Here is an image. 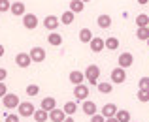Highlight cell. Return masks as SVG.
<instances>
[{
	"mask_svg": "<svg viewBox=\"0 0 149 122\" xmlns=\"http://www.w3.org/2000/svg\"><path fill=\"white\" fill-rule=\"evenodd\" d=\"M83 75H85V79L89 81V85L96 86L98 85V77H100V68L96 64H91V66H87V70L83 72Z\"/></svg>",
	"mask_w": 149,
	"mask_h": 122,
	"instance_id": "cell-1",
	"label": "cell"
},
{
	"mask_svg": "<svg viewBox=\"0 0 149 122\" xmlns=\"http://www.w3.org/2000/svg\"><path fill=\"white\" fill-rule=\"evenodd\" d=\"M2 103H4V107H6V109H17V105L21 103V100H19V96H17V94L8 92L6 96L2 98Z\"/></svg>",
	"mask_w": 149,
	"mask_h": 122,
	"instance_id": "cell-2",
	"label": "cell"
},
{
	"mask_svg": "<svg viewBox=\"0 0 149 122\" xmlns=\"http://www.w3.org/2000/svg\"><path fill=\"white\" fill-rule=\"evenodd\" d=\"M34 105L30 103V101H21V103L17 105V113H19V116H32L34 115Z\"/></svg>",
	"mask_w": 149,
	"mask_h": 122,
	"instance_id": "cell-3",
	"label": "cell"
},
{
	"mask_svg": "<svg viewBox=\"0 0 149 122\" xmlns=\"http://www.w3.org/2000/svg\"><path fill=\"white\" fill-rule=\"evenodd\" d=\"M109 77H111V83H115V85H123V83L127 81V72L117 66L115 70H111V75H109Z\"/></svg>",
	"mask_w": 149,
	"mask_h": 122,
	"instance_id": "cell-4",
	"label": "cell"
},
{
	"mask_svg": "<svg viewBox=\"0 0 149 122\" xmlns=\"http://www.w3.org/2000/svg\"><path fill=\"white\" fill-rule=\"evenodd\" d=\"M74 96L77 101H85L89 98V86L87 85H76L74 86Z\"/></svg>",
	"mask_w": 149,
	"mask_h": 122,
	"instance_id": "cell-5",
	"label": "cell"
},
{
	"mask_svg": "<svg viewBox=\"0 0 149 122\" xmlns=\"http://www.w3.org/2000/svg\"><path fill=\"white\" fill-rule=\"evenodd\" d=\"M29 57H30L32 62H44L45 60V49L44 47H32L30 53H29Z\"/></svg>",
	"mask_w": 149,
	"mask_h": 122,
	"instance_id": "cell-6",
	"label": "cell"
},
{
	"mask_svg": "<svg viewBox=\"0 0 149 122\" xmlns=\"http://www.w3.org/2000/svg\"><path fill=\"white\" fill-rule=\"evenodd\" d=\"M23 26L26 30H34L38 26V17L34 13H25L23 15Z\"/></svg>",
	"mask_w": 149,
	"mask_h": 122,
	"instance_id": "cell-7",
	"label": "cell"
},
{
	"mask_svg": "<svg viewBox=\"0 0 149 122\" xmlns=\"http://www.w3.org/2000/svg\"><path fill=\"white\" fill-rule=\"evenodd\" d=\"M132 62H134L132 53H123V54H119V58H117V64H119V68H123V70L130 68Z\"/></svg>",
	"mask_w": 149,
	"mask_h": 122,
	"instance_id": "cell-8",
	"label": "cell"
},
{
	"mask_svg": "<svg viewBox=\"0 0 149 122\" xmlns=\"http://www.w3.org/2000/svg\"><path fill=\"white\" fill-rule=\"evenodd\" d=\"M15 64H17L19 68H29V66L32 64V60H30L29 53H17L15 54Z\"/></svg>",
	"mask_w": 149,
	"mask_h": 122,
	"instance_id": "cell-9",
	"label": "cell"
},
{
	"mask_svg": "<svg viewBox=\"0 0 149 122\" xmlns=\"http://www.w3.org/2000/svg\"><path fill=\"white\" fill-rule=\"evenodd\" d=\"M58 25H61V21H58L57 15H47V17L44 19V26L47 30H51V32H53V30H57Z\"/></svg>",
	"mask_w": 149,
	"mask_h": 122,
	"instance_id": "cell-10",
	"label": "cell"
},
{
	"mask_svg": "<svg viewBox=\"0 0 149 122\" xmlns=\"http://www.w3.org/2000/svg\"><path fill=\"white\" fill-rule=\"evenodd\" d=\"M10 11L15 15V17H23V15L26 13L25 2H11V6H10Z\"/></svg>",
	"mask_w": 149,
	"mask_h": 122,
	"instance_id": "cell-11",
	"label": "cell"
},
{
	"mask_svg": "<svg viewBox=\"0 0 149 122\" xmlns=\"http://www.w3.org/2000/svg\"><path fill=\"white\" fill-rule=\"evenodd\" d=\"M55 107H57V100H55L53 96H47V98H44V100H42L40 109H44L45 113H51Z\"/></svg>",
	"mask_w": 149,
	"mask_h": 122,
	"instance_id": "cell-12",
	"label": "cell"
},
{
	"mask_svg": "<svg viewBox=\"0 0 149 122\" xmlns=\"http://www.w3.org/2000/svg\"><path fill=\"white\" fill-rule=\"evenodd\" d=\"M81 109H83V113H85V115H89V116H93V115H96V113H98L96 103H95V101H91V100H85L83 105H81Z\"/></svg>",
	"mask_w": 149,
	"mask_h": 122,
	"instance_id": "cell-13",
	"label": "cell"
},
{
	"mask_svg": "<svg viewBox=\"0 0 149 122\" xmlns=\"http://www.w3.org/2000/svg\"><path fill=\"white\" fill-rule=\"evenodd\" d=\"M115 113H117V105L115 103H106L104 107H102L100 115L104 116V119H111V116H115Z\"/></svg>",
	"mask_w": 149,
	"mask_h": 122,
	"instance_id": "cell-14",
	"label": "cell"
},
{
	"mask_svg": "<svg viewBox=\"0 0 149 122\" xmlns=\"http://www.w3.org/2000/svg\"><path fill=\"white\" fill-rule=\"evenodd\" d=\"M64 119H66L64 111H62V109H58V107H55L53 111L49 113V120L51 122H64Z\"/></svg>",
	"mask_w": 149,
	"mask_h": 122,
	"instance_id": "cell-15",
	"label": "cell"
},
{
	"mask_svg": "<svg viewBox=\"0 0 149 122\" xmlns=\"http://www.w3.org/2000/svg\"><path fill=\"white\" fill-rule=\"evenodd\" d=\"M70 83H72L74 86L76 85H83V79H85V75H83V72H77V70H74V72H70Z\"/></svg>",
	"mask_w": 149,
	"mask_h": 122,
	"instance_id": "cell-16",
	"label": "cell"
},
{
	"mask_svg": "<svg viewBox=\"0 0 149 122\" xmlns=\"http://www.w3.org/2000/svg\"><path fill=\"white\" fill-rule=\"evenodd\" d=\"M96 25L100 26L102 30H108L109 26H111V17H109V15H98V17H96Z\"/></svg>",
	"mask_w": 149,
	"mask_h": 122,
	"instance_id": "cell-17",
	"label": "cell"
},
{
	"mask_svg": "<svg viewBox=\"0 0 149 122\" xmlns=\"http://www.w3.org/2000/svg\"><path fill=\"white\" fill-rule=\"evenodd\" d=\"M89 45H91L93 53H100L102 49H106V47H104V40H102V38H93V40L89 41Z\"/></svg>",
	"mask_w": 149,
	"mask_h": 122,
	"instance_id": "cell-18",
	"label": "cell"
},
{
	"mask_svg": "<svg viewBox=\"0 0 149 122\" xmlns=\"http://www.w3.org/2000/svg\"><path fill=\"white\" fill-rule=\"evenodd\" d=\"M47 41H49V45H53V47H61L62 45V36L58 32H49Z\"/></svg>",
	"mask_w": 149,
	"mask_h": 122,
	"instance_id": "cell-19",
	"label": "cell"
},
{
	"mask_svg": "<svg viewBox=\"0 0 149 122\" xmlns=\"http://www.w3.org/2000/svg\"><path fill=\"white\" fill-rule=\"evenodd\" d=\"M62 111H64L66 116H72L74 113L77 111V101H66L64 107H62Z\"/></svg>",
	"mask_w": 149,
	"mask_h": 122,
	"instance_id": "cell-20",
	"label": "cell"
},
{
	"mask_svg": "<svg viewBox=\"0 0 149 122\" xmlns=\"http://www.w3.org/2000/svg\"><path fill=\"white\" fill-rule=\"evenodd\" d=\"M115 119H117V122H130V113L127 109H117Z\"/></svg>",
	"mask_w": 149,
	"mask_h": 122,
	"instance_id": "cell-21",
	"label": "cell"
},
{
	"mask_svg": "<svg viewBox=\"0 0 149 122\" xmlns=\"http://www.w3.org/2000/svg\"><path fill=\"white\" fill-rule=\"evenodd\" d=\"M32 116H34V120H36V122H47L49 120V113H45L44 109H36Z\"/></svg>",
	"mask_w": 149,
	"mask_h": 122,
	"instance_id": "cell-22",
	"label": "cell"
},
{
	"mask_svg": "<svg viewBox=\"0 0 149 122\" xmlns=\"http://www.w3.org/2000/svg\"><path fill=\"white\" fill-rule=\"evenodd\" d=\"M83 10H85L83 2H79V0H72V2H70V11H72V13H81Z\"/></svg>",
	"mask_w": 149,
	"mask_h": 122,
	"instance_id": "cell-23",
	"label": "cell"
},
{
	"mask_svg": "<svg viewBox=\"0 0 149 122\" xmlns=\"http://www.w3.org/2000/svg\"><path fill=\"white\" fill-rule=\"evenodd\" d=\"M74 17H76V13H72V11H64V13H62V17H58V21L62 23V25H72L74 23Z\"/></svg>",
	"mask_w": 149,
	"mask_h": 122,
	"instance_id": "cell-24",
	"label": "cell"
},
{
	"mask_svg": "<svg viewBox=\"0 0 149 122\" xmlns=\"http://www.w3.org/2000/svg\"><path fill=\"white\" fill-rule=\"evenodd\" d=\"M91 40H93V32L89 28H81L79 30V41L81 43H89Z\"/></svg>",
	"mask_w": 149,
	"mask_h": 122,
	"instance_id": "cell-25",
	"label": "cell"
},
{
	"mask_svg": "<svg viewBox=\"0 0 149 122\" xmlns=\"http://www.w3.org/2000/svg\"><path fill=\"white\" fill-rule=\"evenodd\" d=\"M136 25H138V28H143V26H147V25H149V15L140 13L138 17H136Z\"/></svg>",
	"mask_w": 149,
	"mask_h": 122,
	"instance_id": "cell-26",
	"label": "cell"
},
{
	"mask_svg": "<svg viewBox=\"0 0 149 122\" xmlns=\"http://www.w3.org/2000/svg\"><path fill=\"white\" fill-rule=\"evenodd\" d=\"M104 47H108L109 51H115L119 47V40L117 38H108V40H104Z\"/></svg>",
	"mask_w": 149,
	"mask_h": 122,
	"instance_id": "cell-27",
	"label": "cell"
},
{
	"mask_svg": "<svg viewBox=\"0 0 149 122\" xmlns=\"http://www.w3.org/2000/svg\"><path fill=\"white\" fill-rule=\"evenodd\" d=\"M136 38H138V40H142V41H147V38H149V28H147V26H143V28H138V32H136Z\"/></svg>",
	"mask_w": 149,
	"mask_h": 122,
	"instance_id": "cell-28",
	"label": "cell"
},
{
	"mask_svg": "<svg viewBox=\"0 0 149 122\" xmlns=\"http://www.w3.org/2000/svg\"><path fill=\"white\" fill-rule=\"evenodd\" d=\"M96 86H98V92L100 94H109V92H111V88H113L111 83H98Z\"/></svg>",
	"mask_w": 149,
	"mask_h": 122,
	"instance_id": "cell-29",
	"label": "cell"
},
{
	"mask_svg": "<svg viewBox=\"0 0 149 122\" xmlns=\"http://www.w3.org/2000/svg\"><path fill=\"white\" fill-rule=\"evenodd\" d=\"M26 94H29L30 98L38 96V94H40V86H38V85H29V86H26Z\"/></svg>",
	"mask_w": 149,
	"mask_h": 122,
	"instance_id": "cell-30",
	"label": "cell"
},
{
	"mask_svg": "<svg viewBox=\"0 0 149 122\" xmlns=\"http://www.w3.org/2000/svg\"><path fill=\"white\" fill-rule=\"evenodd\" d=\"M138 101L147 103L149 101V90H138Z\"/></svg>",
	"mask_w": 149,
	"mask_h": 122,
	"instance_id": "cell-31",
	"label": "cell"
},
{
	"mask_svg": "<svg viewBox=\"0 0 149 122\" xmlns=\"http://www.w3.org/2000/svg\"><path fill=\"white\" fill-rule=\"evenodd\" d=\"M138 88L140 90H149V77H142L138 81Z\"/></svg>",
	"mask_w": 149,
	"mask_h": 122,
	"instance_id": "cell-32",
	"label": "cell"
},
{
	"mask_svg": "<svg viewBox=\"0 0 149 122\" xmlns=\"http://www.w3.org/2000/svg\"><path fill=\"white\" fill-rule=\"evenodd\" d=\"M10 6H11V2H10V0H0V11H2V13L10 11Z\"/></svg>",
	"mask_w": 149,
	"mask_h": 122,
	"instance_id": "cell-33",
	"label": "cell"
},
{
	"mask_svg": "<svg viewBox=\"0 0 149 122\" xmlns=\"http://www.w3.org/2000/svg\"><path fill=\"white\" fill-rule=\"evenodd\" d=\"M91 122H106V119L100 115V113H96V115H93V116H91Z\"/></svg>",
	"mask_w": 149,
	"mask_h": 122,
	"instance_id": "cell-34",
	"label": "cell"
},
{
	"mask_svg": "<svg viewBox=\"0 0 149 122\" xmlns=\"http://www.w3.org/2000/svg\"><path fill=\"white\" fill-rule=\"evenodd\" d=\"M8 94V86H6V83H0V98H4Z\"/></svg>",
	"mask_w": 149,
	"mask_h": 122,
	"instance_id": "cell-35",
	"label": "cell"
},
{
	"mask_svg": "<svg viewBox=\"0 0 149 122\" xmlns=\"http://www.w3.org/2000/svg\"><path fill=\"white\" fill-rule=\"evenodd\" d=\"M6 77H8V70L6 68H0V83H4Z\"/></svg>",
	"mask_w": 149,
	"mask_h": 122,
	"instance_id": "cell-36",
	"label": "cell"
},
{
	"mask_svg": "<svg viewBox=\"0 0 149 122\" xmlns=\"http://www.w3.org/2000/svg\"><path fill=\"white\" fill-rule=\"evenodd\" d=\"M6 122H19V116L17 115H8L6 116Z\"/></svg>",
	"mask_w": 149,
	"mask_h": 122,
	"instance_id": "cell-37",
	"label": "cell"
},
{
	"mask_svg": "<svg viewBox=\"0 0 149 122\" xmlns=\"http://www.w3.org/2000/svg\"><path fill=\"white\" fill-rule=\"evenodd\" d=\"M4 53H6V49H4V45H2V43H0V58L4 57Z\"/></svg>",
	"mask_w": 149,
	"mask_h": 122,
	"instance_id": "cell-38",
	"label": "cell"
},
{
	"mask_svg": "<svg viewBox=\"0 0 149 122\" xmlns=\"http://www.w3.org/2000/svg\"><path fill=\"white\" fill-rule=\"evenodd\" d=\"M64 122H76V120H74L72 116H66V119H64Z\"/></svg>",
	"mask_w": 149,
	"mask_h": 122,
	"instance_id": "cell-39",
	"label": "cell"
},
{
	"mask_svg": "<svg viewBox=\"0 0 149 122\" xmlns=\"http://www.w3.org/2000/svg\"><path fill=\"white\" fill-rule=\"evenodd\" d=\"M106 122H117V119H115V116H111V119H106Z\"/></svg>",
	"mask_w": 149,
	"mask_h": 122,
	"instance_id": "cell-40",
	"label": "cell"
},
{
	"mask_svg": "<svg viewBox=\"0 0 149 122\" xmlns=\"http://www.w3.org/2000/svg\"><path fill=\"white\" fill-rule=\"evenodd\" d=\"M147 2H149V0H138V4H142V6H146Z\"/></svg>",
	"mask_w": 149,
	"mask_h": 122,
	"instance_id": "cell-41",
	"label": "cell"
},
{
	"mask_svg": "<svg viewBox=\"0 0 149 122\" xmlns=\"http://www.w3.org/2000/svg\"><path fill=\"white\" fill-rule=\"evenodd\" d=\"M79 2H83V4H85V2H89V0H79Z\"/></svg>",
	"mask_w": 149,
	"mask_h": 122,
	"instance_id": "cell-42",
	"label": "cell"
},
{
	"mask_svg": "<svg viewBox=\"0 0 149 122\" xmlns=\"http://www.w3.org/2000/svg\"><path fill=\"white\" fill-rule=\"evenodd\" d=\"M147 47H149V38H147Z\"/></svg>",
	"mask_w": 149,
	"mask_h": 122,
	"instance_id": "cell-43",
	"label": "cell"
},
{
	"mask_svg": "<svg viewBox=\"0 0 149 122\" xmlns=\"http://www.w3.org/2000/svg\"><path fill=\"white\" fill-rule=\"evenodd\" d=\"M147 28H149V25H147Z\"/></svg>",
	"mask_w": 149,
	"mask_h": 122,
	"instance_id": "cell-44",
	"label": "cell"
},
{
	"mask_svg": "<svg viewBox=\"0 0 149 122\" xmlns=\"http://www.w3.org/2000/svg\"><path fill=\"white\" fill-rule=\"evenodd\" d=\"M130 122H132V120H130Z\"/></svg>",
	"mask_w": 149,
	"mask_h": 122,
	"instance_id": "cell-45",
	"label": "cell"
}]
</instances>
